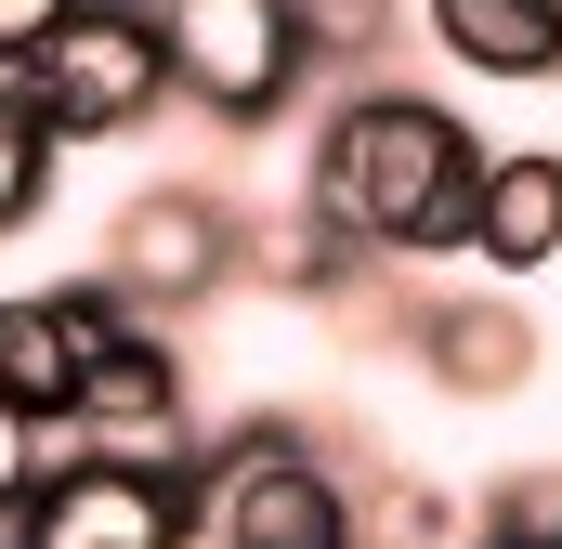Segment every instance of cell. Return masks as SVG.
Returning <instances> with one entry per match:
<instances>
[{
    "label": "cell",
    "mask_w": 562,
    "mask_h": 549,
    "mask_svg": "<svg viewBox=\"0 0 562 549\" xmlns=\"http://www.w3.org/2000/svg\"><path fill=\"white\" fill-rule=\"evenodd\" d=\"M484 157L458 105L431 92H340L327 132H314V210L367 249V262H431V249H471V197H484Z\"/></svg>",
    "instance_id": "1"
},
{
    "label": "cell",
    "mask_w": 562,
    "mask_h": 549,
    "mask_svg": "<svg viewBox=\"0 0 562 549\" xmlns=\"http://www.w3.org/2000/svg\"><path fill=\"white\" fill-rule=\"evenodd\" d=\"M196 497L223 549H327L367 524V471H340L301 418H236L223 445H196Z\"/></svg>",
    "instance_id": "2"
},
{
    "label": "cell",
    "mask_w": 562,
    "mask_h": 549,
    "mask_svg": "<svg viewBox=\"0 0 562 549\" xmlns=\"http://www.w3.org/2000/svg\"><path fill=\"white\" fill-rule=\"evenodd\" d=\"M144 13H157V53H170V105H196L223 132L288 119L301 79H314L301 0H144Z\"/></svg>",
    "instance_id": "3"
},
{
    "label": "cell",
    "mask_w": 562,
    "mask_h": 549,
    "mask_svg": "<svg viewBox=\"0 0 562 549\" xmlns=\"http://www.w3.org/2000/svg\"><path fill=\"white\" fill-rule=\"evenodd\" d=\"M13 92L53 119V144H119V132H144V119L170 105L157 13H144V0H79V13L13 66Z\"/></svg>",
    "instance_id": "4"
},
{
    "label": "cell",
    "mask_w": 562,
    "mask_h": 549,
    "mask_svg": "<svg viewBox=\"0 0 562 549\" xmlns=\"http://www.w3.org/2000/svg\"><path fill=\"white\" fill-rule=\"evenodd\" d=\"M196 537H210L196 471L105 458V445L53 458V471H40V497H26V524H13V549H196Z\"/></svg>",
    "instance_id": "5"
},
{
    "label": "cell",
    "mask_w": 562,
    "mask_h": 549,
    "mask_svg": "<svg viewBox=\"0 0 562 549\" xmlns=\"http://www.w3.org/2000/svg\"><path fill=\"white\" fill-rule=\"evenodd\" d=\"M236 236H249V223H236L210 183H144L132 210L105 223V262L92 274L132 301L144 327H170V314H196V301L236 288Z\"/></svg>",
    "instance_id": "6"
},
{
    "label": "cell",
    "mask_w": 562,
    "mask_h": 549,
    "mask_svg": "<svg viewBox=\"0 0 562 549\" xmlns=\"http://www.w3.org/2000/svg\"><path fill=\"white\" fill-rule=\"evenodd\" d=\"M79 445H105V458H157V471H196V406H183V367H170V340L157 327H119L92 367H79V418H66Z\"/></svg>",
    "instance_id": "7"
},
{
    "label": "cell",
    "mask_w": 562,
    "mask_h": 549,
    "mask_svg": "<svg viewBox=\"0 0 562 549\" xmlns=\"http://www.w3.org/2000/svg\"><path fill=\"white\" fill-rule=\"evenodd\" d=\"M406 354H419L458 406H497V393H524V380L550 367V340H537L524 301H419V314H406Z\"/></svg>",
    "instance_id": "8"
},
{
    "label": "cell",
    "mask_w": 562,
    "mask_h": 549,
    "mask_svg": "<svg viewBox=\"0 0 562 549\" xmlns=\"http://www.w3.org/2000/svg\"><path fill=\"white\" fill-rule=\"evenodd\" d=\"M471 262H497V274L562 262V157H550V144L484 157V197H471Z\"/></svg>",
    "instance_id": "9"
},
{
    "label": "cell",
    "mask_w": 562,
    "mask_h": 549,
    "mask_svg": "<svg viewBox=\"0 0 562 549\" xmlns=\"http://www.w3.org/2000/svg\"><path fill=\"white\" fill-rule=\"evenodd\" d=\"M79 367H92V340L66 327L53 288L0 301V406H26L40 432H66V418H79Z\"/></svg>",
    "instance_id": "10"
},
{
    "label": "cell",
    "mask_w": 562,
    "mask_h": 549,
    "mask_svg": "<svg viewBox=\"0 0 562 549\" xmlns=\"http://www.w3.org/2000/svg\"><path fill=\"white\" fill-rule=\"evenodd\" d=\"M431 40L471 79H562V13L550 0H431Z\"/></svg>",
    "instance_id": "11"
},
{
    "label": "cell",
    "mask_w": 562,
    "mask_h": 549,
    "mask_svg": "<svg viewBox=\"0 0 562 549\" xmlns=\"http://www.w3.org/2000/svg\"><path fill=\"white\" fill-rule=\"evenodd\" d=\"M53 157H66V144H53V119H40V105L0 79V236H13V223H40V197H53Z\"/></svg>",
    "instance_id": "12"
},
{
    "label": "cell",
    "mask_w": 562,
    "mask_h": 549,
    "mask_svg": "<svg viewBox=\"0 0 562 549\" xmlns=\"http://www.w3.org/2000/svg\"><path fill=\"white\" fill-rule=\"evenodd\" d=\"M484 537L497 549H562V471H510L484 497Z\"/></svg>",
    "instance_id": "13"
},
{
    "label": "cell",
    "mask_w": 562,
    "mask_h": 549,
    "mask_svg": "<svg viewBox=\"0 0 562 549\" xmlns=\"http://www.w3.org/2000/svg\"><path fill=\"white\" fill-rule=\"evenodd\" d=\"M393 13L406 0H301V40H314V66H367L393 40Z\"/></svg>",
    "instance_id": "14"
},
{
    "label": "cell",
    "mask_w": 562,
    "mask_h": 549,
    "mask_svg": "<svg viewBox=\"0 0 562 549\" xmlns=\"http://www.w3.org/2000/svg\"><path fill=\"white\" fill-rule=\"evenodd\" d=\"M40 471H53V458H40V418H26V406H0V537L26 524V497H40Z\"/></svg>",
    "instance_id": "15"
},
{
    "label": "cell",
    "mask_w": 562,
    "mask_h": 549,
    "mask_svg": "<svg viewBox=\"0 0 562 549\" xmlns=\"http://www.w3.org/2000/svg\"><path fill=\"white\" fill-rule=\"evenodd\" d=\"M66 13H79V0H0V79H13V66H26V53L66 26Z\"/></svg>",
    "instance_id": "16"
},
{
    "label": "cell",
    "mask_w": 562,
    "mask_h": 549,
    "mask_svg": "<svg viewBox=\"0 0 562 549\" xmlns=\"http://www.w3.org/2000/svg\"><path fill=\"white\" fill-rule=\"evenodd\" d=\"M484 549H497V537H484Z\"/></svg>",
    "instance_id": "17"
},
{
    "label": "cell",
    "mask_w": 562,
    "mask_h": 549,
    "mask_svg": "<svg viewBox=\"0 0 562 549\" xmlns=\"http://www.w3.org/2000/svg\"><path fill=\"white\" fill-rule=\"evenodd\" d=\"M550 13H562V0H550Z\"/></svg>",
    "instance_id": "18"
}]
</instances>
